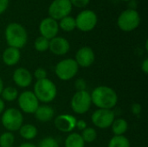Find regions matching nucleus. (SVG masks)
<instances>
[{
    "mask_svg": "<svg viewBox=\"0 0 148 147\" xmlns=\"http://www.w3.org/2000/svg\"><path fill=\"white\" fill-rule=\"evenodd\" d=\"M4 108H5V104H4V101L2 100V98L0 97V114L3 113V112L4 111Z\"/></svg>",
    "mask_w": 148,
    "mask_h": 147,
    "instance_id": "nucleus-36",
    "label": "nucleus"
},
{
    "mask_svg": "<svg viewBox=\"0 0 148 147\" xmlns=\"http://www.w3.org/2000/svg\"><path fill=\"white\" fill-rule=\"evenodd\" d=\"M1 122L8 132H16L23 125V113L14 107L8 108L3 112Z\"/></svg>",
    "mask_w": 148,
    "mask_h": 147,
    "instance_id": "nucleus-5",
    "label": "nucleus"
},
{
    "mask_svg": "<svg viewBox=\"0 0 148 147\" xmlns=\"http://www.w3.org/2000/svg\"><path fill=\"white\" fill-rule=\"evenodd\" d=\"M65 147H85V142L81 134L77 133H71L65 139Z\"/></svg>",
    "mask_w": 148,
    "mask_h": 147,
    "instance_id": "nucleus-21",
    "label": "nucleus"
},
{
    "mask_svg": "<svg viewBox=\"0 0 148 147\" xmlns=\"http://www.w3.org/2000/svg\"><path fill=\"white\" fill-rule=\"evenodd\" d=\"M141 70L145 75L148 74V59H145L141 63Z\"/></svg>",
    "mask_w": 148,
    "mask_h": 147,
    "instance_id": "nucleus-35",
    "label": "nucleus"
},
{
    "mask_svg": "<svg viewBox=\"0 0 148 147\" xmlns=\"http://www.w3.org/2000/svg\"><path fill=\"white\" fill-rule=\"evenodd\" d=\"M114 120V113L110 109H97L91 116L92 123L100 129H107L111 127Z\"/></svg>",
    "mask_w": 148,
    "mask_h": 147,
    "instance_id": "nucleus-11",
    "label": "nucleus"
},
{
    "mask_svg": "<svg viewBox=\"0 0 148 147\" xmlns=\"http://www.w3.org/2000/svg\"><path fill=\"white\" fill-rule=\"evenodd\" d=\"M114 136H122L128 129V123L125 119L119 118L115 119L111 126Z\"/></svg>",
    "mask_w": 148,
    "mask_h": 147,
    "instance_id": "nucleus-20",
    "label": "nucleus"
},
{
    "mask_svg": "<svg viewBox=\"0 0 148 147\" xmlns=\"http://www.w3.org/2000/svg\"><path fill=\"white\" fill-rule=\"evenodd\" d=\"M10 0H0V15L4 13L9 7Z\"/></svg>",
    "mask_w": 148,
    "mask_h": 147,
    "instance_id": "nucleus-33",
    "label": "nucleus"
},
{
    "mask_svg": "<svg viewBox=\"0 0 148 147\" xmlns=\"http://www.w3.org/2000/svg\"><path fill=\"white\" fill-rule=\"evenodd\" d=\"M72 8L69 0H54L48 9L49 16L58 22L62 18L69 16Z\"/></svg>",
    "mask_w": 148,
    "mask_h": 147,
    "instance_id": "nucleus-10",
    "label": "nucleus"
},
{
    "mask_svg": "<svg viewBox=\"0 0 148 147\" xmlns=\"http://www.w3.org/2000/svg\"><path fill=\"white\" fill-rule=\"evenodd\" d=\"M49 40H48L47 38L42 36L36 38L34 42V48L36 51L45 52L49 50Z\"/></svg>",
    "mask_w": 148,
    "mask_h": 147,
    "instance_id": "nucleus-25",
    "label": "nucleus"
},
{
    "mask_svg": "<svg viewBox=\"0 0 148 147\" xmlns=\"http://www.w3.org/2000/svg\"><path fill=\"white\" fill-rule=\"evenodd\" d=\"M36 119L40 122H49L55 116V110L53 107L48 105L39 106L36 111L35 112Z\"/></svg>",
    "mask_w": 148,
    "mask_h": 147,
    "instance_id": "nucleus-18",
    "label": "nucleus"
},
{
    "mask_svg": "<svg viewBox=\"0 0 148 147\" xmlns=\"http://www.w3.org/2000/svg\"><path fill=\"white\" fill-rule=\"evenodd\" d=\"M0 95H1V98L3 101H5L8 102H11V101H14L17 99L18 91L14 87H7V88H3Z\"/></svg>",
    "mask_w": 148,
    "mask_h": 147,
    "instance_id": "nucleus-23",
    "label": "nucleus"
},
{
    "mask_svg": "<svg viewBox=\"0 0 148 147\" xmlns=\"http://www.w3.org/2000/svg\"><path fill=\"white\" fill-rule=\"evenodd\" d=\"M75 88L76 91H83L87 88V82L84 79L79 78L75 82Z\"/></svg>",
    "mask_w": 148,
    "mask_h": 147,
    "instance_id": "nucleus-30",
    "label": "nucleus"
},
{
    "mask_svg": "<svg viewBox=\"0 0 148 147\" xmlns=\"http://www.w3.org/2000/svg\"><path fill=\"white\" fill-rule=\"evenodd\" d=\"M92 101L90 94L86 91H76L71 98L70 107L74 113L77 114H84L90 109Z\"/></svg>",
    "mask_w": 148,
    "mask_h": 147,
    "instance_id": "nucleus-7",
    "label": "nucleus"
},
{
    "mask_svg": "<svg viewBox=\"0 0 148 147\" xmlns=\"http://www.w3.org/2000/svg\"><path fill=\"white\" fill-rule=\"evenodd\" d=\"M58 22L49 16L43 18L39 24V32L42 36L51 40L52 38L57 36L59 32Z\"/></svg>",
    "mask_w": 148,
    "mask_h": 147,
    "instance_id": "nucleus-12",
    "label": "nucleus"
},
{
    "mask_svg": "<svg viewBox=\"0 0 148 147\" xmlns=\"http://www.w3.org/2000/svg\"><path fill=\"white\" fill-rule=\"evenodd\" d=\"M75 19L76 29L82 32H89L93 30L98 23L96 13L91 10H84L81 11Z\"/></svg>",
    "mask_w": 148,
    "mask_h": 147,
    "instance_id": "nucleus-8",
    "label": "nucleus"
},
{
    "mask_svg": "<svg viewBox=\"0 0 148 147\" xmlns=\"http://www.w3.org/2000/svg\"><path fill=\"white\" fill-rule=\"evenodd\" d=\"M15 142V136L10 132H5L0 135V147L13 146Z\"/></svg>",
    "mask_w": 148,
    "mask_h": 147,
    "instance_id": "nucleus-27",
    "label": "nucleus"
},
{
    "mask_svg": "<svg viewBox=\"0 0 148 147\" xmlns=\"http://www.w3.org/2000/svg\"><path fill=\"white\" fill-rule=\"evenodd\" d=\"M37 147H59V145L55 138L46 137L39 142Z\"/></svg>",
    "mask_w": 148,
    "mask_h": 147,
    "instance_id": "nucleus-28",
    "label": "nucleus"
},
{
    "mask_svg": "<svg viewBox=\"0 0 148 147\" xmlns=\"http://www.w3.org/2000/svg\"><path fill=\"white\" fill-rule=\"evenodd\" d=\"M18 131L20 136L26 140L34 139L38 133V130L36 126L32 124H24L20 127Z\"/></svg>",
    "mask_w": 148,
    "mask_h": 147,
    "instance_id": "nucleus-19",
    "label": "nucleus"
},
{
    "mask_svg": "<svg viewBox=\"0 0 148 147\" xmlns=\"http://www.w3.org/2000/svg\"><path fill=\"white\" fill-rule=\"evenodd\" d=\"M141 22L140 16L135 9L123 10L117 19L118 27L125 32H131L136 29Z\"/></svg>",
    "mask_w": 148,
    "mask_h": 147,
    "instance_id": "nucleus-4",
    "label": "nucleus"
},
{
    "mask_svg": "<svg viewBox=\"0 0 148 147\" xmlns=\"http://www.w3.org/2000/svg\"><path fill=\"white\" fill-rule=\"evenodd\" d=\"M131 111L134 115H139L141 113V106L139 103H134L131 107Z\"/></svg>",
    "mask_w": 148,
    "mask_h": 147,
    "instance_id": "nucleus-32",
    "label": "nucleus"
},
{
    "mask_svg": "<svg viewBox=\"0 0 148 147\" xmlns=\"http://www.w3.org/2000/svg\"><path fill=\"white\" fill-rule=\"evenodd\" d=\"M76 118L72 114H60L54 120V125L56 128L62 133H71L76 125Z\"/></svg>",
    "mask_w": 148,
    "mask_h": 147,
    "instance_id": "nucleus-13",
    "label": "nucleus"
},
{
    "mask_svg": "<svg viewBox=\"0 0 148 147\" xmlns=\"http://www.w3.org/2000/svg\"><path fill=\"white\" fill-rule=\"evenodd\" d=\"M18 147H37L36 145L32 144V143H29V142H26V143H23L21 144Z\"/></svg>",
    "mask_w": 148,
    "mask_h": 147,
    "instance_id": "nucleus-37",
    "label": "nucleus"
},
{
    "mask_svg": "<svg viewBox=\"0 0 148 147\" xmlns=\"http://www.w3.org/2000/svg\"><path fill=\"white\" fill-rule=\"evenodd\" d=\"M12 80L17 87L25 88L29 87L32 83L33 75L25 68H18L13 72Z\"/></svg>",
    "mask_w": 148,
    "mask_h": 147,
    "instance_id": "nucleus-15",
    "label": "nucleus"
},
{
    "mask_svg": "<svg viewBox=\"0 0 148 147\" xmlns=\"http://www.w3.org/2000/svg\"><path fill=\"white\" fill-rule=\"evenodd\" d=\"M95 60V55L94 50L88 46L82 47L79 49L75 54V61L78 64L79 67L82 68H88L90 67Z\"/></svg>",
    "mask_w": 148,
    "mask_h": 147,
    "instance_id": "nucleus-14",
    "label": "nucleus"
},
{
    "mask_svg": "<svg viewBox=\"0 0 148 147\" xmlns=\"http://www.w3.org/2000/svg\"><path fill=\"white\" fill-rule=\"evenodd\" d=\"M59 29H62L65 32H71L76 29V24H75V19L73 16H67L61 20H59L58 23Z\"/></svg>",
    "mask_w": 148,
    "mask_h": 147,
    "instance_id": "nucleus-22",
    "label": "nucleus"
},
{
    "mask_svg": "<svg viewBox=\"0 0 148 147\" xmlns=\"http://www.w3.org/2000/svg\"><path fill=\"white\" fill-rule=\"evenodd\" d=\"M79 71V66L72 58H67L60 61L55 68V73L61 81H69L73 79Z\"/></svg>",
    "mask_w": 148,
    "mask_h": 147,
    "instance_id": "nucleus-6",
    "label": "nucleus"
},
{
    "mask_svg": "<svg viewBox=\"0 0 148 147\" xmlns=\"http://www.w3.org/2000/svg\"><path fill=\"white\" fill-rule=\"evenodd\" d=\"M20 58H21L20 49L12 47L6 48L2 55V60L3 63L9 67L16 65L20 61Z\"/></svg>",
    "mask_w": 148,
    "mask_h": 147,
    "instance_id": "nucleus-17",
    "label": "nucleus"
},
{
    "mask_svg": "<svg viewBox=\"0 0 148 147\" xmlns=\"http://www.w3.org/2000/svg\"><path fill=\"white\" fill-rule=\"evenodd\" d=\"M17 103L20 111L24 113H35L40 106L39 101L32 91H23L17 97Z\"/></svg>",
    "mask_w": 148,
    "mask_h": 147,
    "instance_id": "nucleus-9",
    "label": "nucleus"
},
{
    "mask_svg": "<svg viewBox=\"0 0 148 147\" xmlns=\"http://www.w3.org/2000/svg\"><path fill=\"white\" fill-rule=\"evenodd\" d=\"M88 125H87V122L85 121V120H77L76 121V125H75V128H77L78 130H80V131H83L84 129H86L88 126H87Z\"/></svg>",
    "mask_w": 148,
    "mask_h": 147,
    "instance_id": "nucleus-34",
    "label": "nucleus"
},
{
    "mask_svg": "<svg viewBox=\"0 0 148 147\" xmlns=\"http://www.w3.org/2000/svg\"><path fill=\"white\" fill-rule=\"evenodd\" d=\"M3 88H4V87H3V79H2L1 76H0V94H1V93H2Z\"/></svg>",
    "mask_w": 148,
    "mask_h": 147,
    "instance_id": "nucleus-38",
    "label": "nucleus"
},
{
    "mask_svg": "<svg viewBox=\"0 0 148 147\" xmlns=\"http://www.w3.org/2000/svg\"><path fill=\"white\" fill-rule=\"evenodd\" d=\"M108 147H131V145L129 139L124 135H122L112 137L108 142Z\"/></svg>",
    "mask_w": 148,
    "mask_h": 147,
    "instance_id": "nucleus-24",
    "label": "nucleus"
},
{
    "mask_svg": "<svg viewBox=\"0 0 148 147\" xmlns=\"http://www.w3.org/2000/svg\"><path fill=\"white\" fill-rule=\"evenodd\" d=\"M33 78H36V81H40V80H43L47 78L46 69L43 68H37L33 74Z\"/></svg>",
    "mask_w": 148,
    "mask_h": 147,
    "instance_id": "nucleus-29",
    "label": "nucleus"
},
{
    "mask_svg": "<svg viewBox=\"0 0 148 147\" xmlns=\"http://www.w3.org/2000/svg\"><path fill=\"white\" fill-rule=\"evenodd\" d=\"M5 40L9 47L22 49L28 41V33L25 28L18 23H10L7 25L4 31Z\"/></svg>",
    "mask_w": 148,
    "mask_h": 147,
    "instance_id": "nucleus-2",
    "label": "nucleus"
},
{
    "mask_svg": "<svg viewBox=\"0 0 148 147\" xmlns=\"http://www.w3.org/2000/svg\"><path fill=\"white\" fill-rule=\"evenodd\" d=\"M92 104L98 109L112 110L118 103L116 92L108 86H98L90 94Z\"/></svg>",
    "mask_w": 148,
    "mask_h": 147,
    "instance_id": "nucleus-1",
    "label": "nucleus"
},
{
    "mask_svg": "<svg viewBox=\"0 0 148 147\" xmlns=\"http://www.w3.org/2000/svg\"><path fill=\"white\" fill-rule=\"evenodd\" d=\"M11 147H13V146H11Z\"/></svg>",
    "mask_w": 148,
    "mask_h": 147,
    "instance_id": "nucleus-40",
    "label": "nucleus"
},
{
    "mask_svg": "<svg viewBox=\"0 0 148 147\" xmlns=\"http://www.w3.org/2000/svg\"><path fill=\"white\" fill-rule=\"evenodd\" d=\"M81 136L85 143H92L97 138V132L93 127H87L82 132Z\"/></svg>",
    "mask_w": 148,
    "mask_h": 147,
    "instance_id": "nucleus-26",
    "label": "nucleus"
},
{
    "mask_svg": "<svg viewBox=\"0 0 148 147\" xmlns=\"http://www.w3.org/2000/svg\"><path fill=\"white\" fill-rule=\"evenodd\" d=\"M49 49L50 52L56 55H64L70 49L69 42L62 36H56L49 40Z\"/></svg>",
    "mask_w": 148,
    "mask_h": 147,
    "instance_id": "nucleus-16",
    "label": "nucleus"
},
{
    "mask_svg": "<svg viewBox=\"0 0 148 147\" xmlns=\"http://www.w3.org/2000/svg\"><path fill=\"white\" fill-rule=\"evenodd\" d=\"M121 1H124V2H130V1H133V0H121Z\"/></svg>",
    "mask_w": 148,
    "mask_h": 147,
    "instance_id": "nucleus-39",
    "label": "nucleus"
},
{
    "mask_svg": "<svg viewBox=\"0 0 148 147\" xmlns=\"http://www.w3.org/2000/svg\"><path fill=\"white\" fill-rule=\"evenodd\" d=\"M72 6H75L76 8H85L88 5L90 0H69Z\"/></svg>",
    "mask_w": 148,
    "mask_h": 147,
    "instance_id": "nucleus-31",
    "label": "nucleus"
},
{
    "mask_svg": "<svg viewBox=\"0 0 148 147\" xmlns=\"http://www.w3.org/2000/svg\"><path fill=\"white\" fill-rule=\"evenodd\" d=\"M34 94L42 103L52 102L57 95V88L56 84L49 79L45 78L43 80L36 81L34 85L33 91Z\"/></svg>",
    "mask_w": 148,
    "mask_h": 147,
    "instance_id": "nucleus-3",
    "label": "nucleus"
}]
</instances>
